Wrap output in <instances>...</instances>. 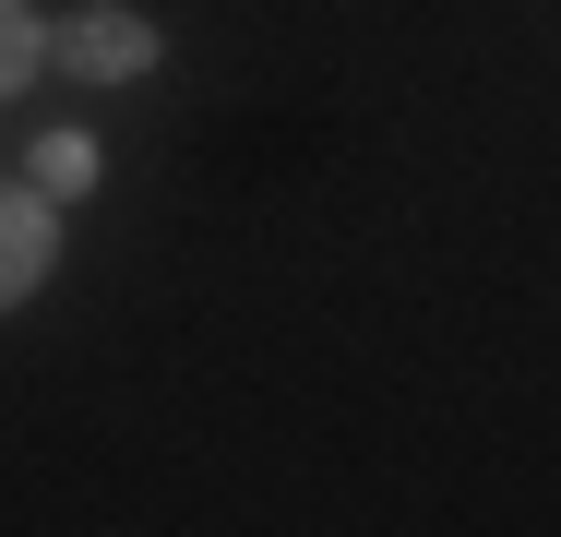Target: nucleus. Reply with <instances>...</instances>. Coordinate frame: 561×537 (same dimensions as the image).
I'll return each instance as SVG.
<instances>
[{"mask_svg": "<svg viewBox=\"0 0 561 537\" xmlns=\"http://www.w3.org/2000/svg\"><path fill=\"white\" fill-rule=\"evenodd\" d=\"M48 275V204L36 192H0V311Z\"/></svg>", "mask_w": 561, "mask_h": 537, "instance_id": "nucleus-2", "label": "nucleus"}, {"mask_svg": "<svg viewBox=\"0 0 561 537\" xmlns=\"http://www.w3.org/2000/svg\"><path fill=\"white\" fill-rule=\"evenodd\" d=\"M36 48H48V36H36V12H24V0H0V96L36 72Z\"/></svg>", "mask_w": 561, "mask_h": 537, "instance_id": "nucleus-3", "label": "nucleus"}, {"mask_svg": "<svg viewBox=\"0 0 561 537\" xmlns=\"http://www.w3.org/2000/svg\"><path fill=\"white\" fill-rule=\"evenodd\" d=\"M36 180H48V192L96 180V144H84V132H48V144H36Z\"/></svg>", "mask_w": 561, "mask_h": 537, "instance_id": "nucleus-4", "label": "nucleus"}, {"mask_svg": "<svg viewBox=\"0 0 561 537\" xmlns=\"http://www.w3.org/2000/svg\"><path fill=\"white\" fill-rule=\"evenodd\" d=\"M60 60H72L84 84H96V72H144V60H156V24L119 12V0H84V12L60 24Z\"/></svg>", "mask_w": 561, "mask_h": 537, "instance_id": "nucleus-1", "label": "nucleus"}]
</instances>
